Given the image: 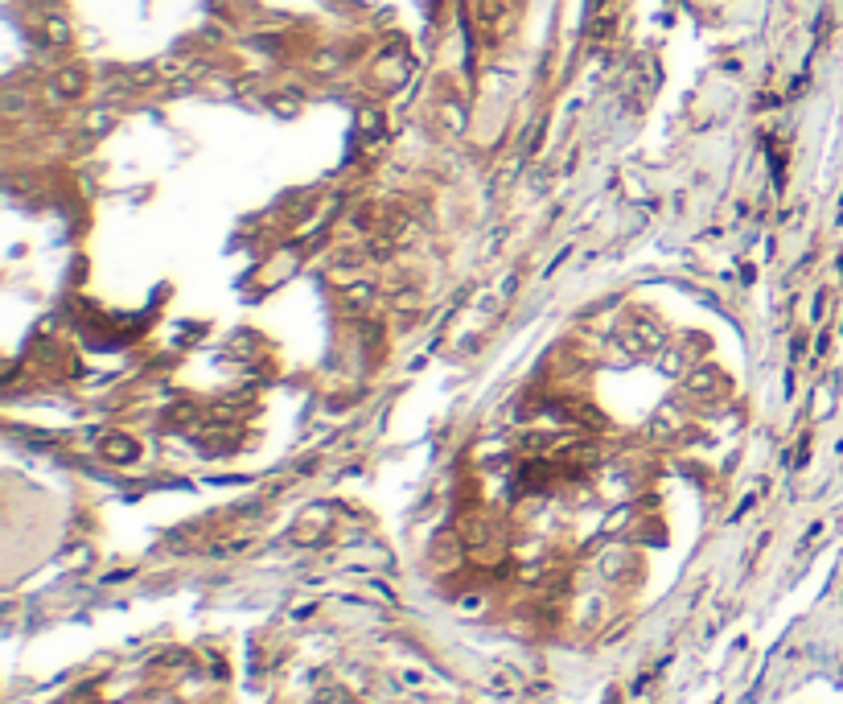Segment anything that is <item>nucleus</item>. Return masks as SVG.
Instances as JSON below:
<instances>
[{
    "mask_svg": "<svg viewBox=\"0 0 843 704\" xmlns=\"http://www.w3.org/2000/svg\"><path fill=\"white\" fill-rule=\"evenodd\" d=\"M621 342L630 346V350H638V354H650V350H662V330H658V321H650L646 313H634L630 317V326L621 330Z\"/></svg>",
    "mask_w": 843,
    "mask_h": 704,
    "instance_id": "nucleus-1",
    "label": "nucleus"
},
{
    "mask_svg": "<svg viewBox=\"0 0 843 704\" xmlns=\"http://www.w3.org/2000/svg\"><path fill=\"white\" fill-rule=\"evenodd\" d=\"M683 387H687L691 396H716V391H724V379H720L716 367H695V371L683 379Z\"/></svg>",
    "mask_w": 843,
    "mask_h": 704,
    "instance_id": "nucleus-2",
    "label": "nucleus"
},
{
    "mask_svg": "<svg viewBox=\"0 0 843 704\" xmlns=\"http://www.w3.org/2000/svg\"><path fill=\"white\" fill-rule=\"evenodd\" d=\"M99 449H103V457H107V462H119V466L136 457V441H132V437H124V433H111V437H107Z\"/></svg>",
    "mask_w": 843,
    "mask_h": 704,
    "instance_id": "nucleus-3",
    "label": "nucleus"
},
{
    "mask_svg": "<svg viewBox=\"0 0 843 704\" xmlns=\"http://www.w3.org/2000/svg\"><path fill=\"white\" fill-rule=\"evenodd\" d=\"M54 87H58V95H66V99H74V95H82V87H86V74H82L78 66H70V70H58V78H54Z\"/></svg>",
    "mask_w": 843,
    "mask_h": 704,
    "instance_id": "nucleus-4",
    "label": "nucleus"
},
{
    "mask_svg": "<svg viewBox=\"0 0 843 704\" xmlns=\"http://www.w3.org/2000/svg\"><path fill=\"white\" fill-rule=\"evenodd\" d=\"M45 41H49V45H66V41H70V21L58 16V12L45 16Z\"/></svg>",
    "mask_w": 843,
    "mask_h": 704,
    "instance_id": "nucleus-5",
    "label": "nucleus"
},
{
    "mask_svg": "<svg viewBox=\"0 0 843 704\" xmlns=\"http://www.w3.org/2000/svg\"><path fill=\"white\" fill-rule=\"evenodd\" d=\"M379 78H383V82H400V78H404V62H400V58L379 62Z\"/></svg>",
    "mask_w": 843,
    "mask_h": 704,
    "instance_id": "nucleus-6",
    "label": "nucleus"
},
{
    "mask_svg": "<svg viewBox=\"0 0 843 704\" xmlns=\"http://www.w3.org/2000/svg\"><path fill=\"white\" fill-rule=\"evenodd\" d=\"M107 128H111V111H107V107H99V111L86 115V132H107Z\"/></svg>",
    "mask_w": 843,
    "mask_h": 704,
    "instance_id": "nucleus-7",
    "label": "nucleus"
},
{
    "mask_svg": "<svg viewBox=\"0 0 843 704\" xmlns=\"http://www.w3.org/2000/svg\"><path fill=\"white\" fill-rule=\"evenodd\" d=\"M358 128H362L367 136H375V132H379V111H375V107H367V111H358Z\"/></svg>",
    "mask_w": 843,
    "mask_h": 704,
    "instance_id": "nucleus-8",
    "label": "nucleus"
}]
</instances>
